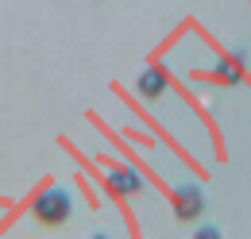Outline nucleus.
<instances>
[{
    "label": "nucleus",
    "instance_id": "f257e3e1",
    "mask_svg": "<svg viewBox=\"0 0 251 239\" xmlns=\"http://www.w3.org/2000/svg\"><path fill=\"white\" fill-rule=\"evenodd\" d=\"M31 216L43 224V228H62L66 220L74 216V197H70V189H58V185L43 189V193L31 201Z\"/></svg>",
    "mask_w": 251,
    "mask_h": 239
},
{
    "label": "nucleus",
    "instance_id": "f03ea898",
    "mask_svg": "<svg viewBox=\"0 0 251 239\" xmlns=\"http://www.w3.org/2000/svg\"><path fill=\"white\" fill-rule=\"evenodd\" d=\"M201 212H205L201 185H178V189H174V216H178V220H197Z\"/></svg>",
    "mask_w": 251,
    "mask_h": 239
},
{
    "label": "nucleus",
    "instance_id": "7ed1b4c3",
    "mask_svg": "<svg viewBox=\"0 0 251 239\" xmlns=\"http://www.w3.org/2000/svg\"><path fill=\"white\" fill-rule=\"evenodd\" d=\"M135 89H139V96H147V100L162 96V93H166V70H162V66H147V70L139 73Z\"/></svg>",
    "mask_w": 251,
    "mask_h": 239
},
{
    "label": "nucleus",
    "instance_id": "20e7f679",
    "mask_svg": "<svg viewBox=\"0 0 251 239\" xmlns=\"http://www.w3.org/2000/svg\"><path fill=\"white\" fill-rule=\"evenodd\" d=\"M108 189H112L116 197H131V193H139V189H143V178H139L135 170L120 166V170H112V174H108Z\"/></svg>",
    "mask_w": 251,
    "mask_h": 239
},
{
    "label": "nucleus",
    "instance_id": "39448f33",
    "mask_svg": "<svg viewBox=\"0 0 251 239\" xmlns=\"http://www.w3.org/2000/svg\"><path fill=\"white\" fill-rule=\"evenodd\" d=\"M217 77H220V81H228V85H236V81H240L236 62H220V66H217Z\"/></svg>",
    "mask_w": 251,
    "mask_h": 239
},
{
    "label": "nucleus",
    "instance_id": "423d86ee",
    "mask_svg": "<svg viewBox=\"0 0 251 239\" xmlns=\"http://www.w3.org/2000/svg\"><path fill=\"white\" fill-rule=\"evenodd\" d=\"M193 239H224V236H220V232L213 228V224H201V228L193 232Z\"/></svg>",
    "mask_w": 251,
    "mask_h": 239
},
{
    "label": "nucleus",
    "instance_id": "0eeeda50",
    "mask_svg": "<svg viewBox=\"0 0 251 239\" xmlns=\"http://www.w3.org/2000/svg\"><path fill=\"white\" fill-rule=\"evenodd\" d=\"M89 239H108V236H104V232H93V236H89Z\"/></svg>",
    "mask_w": 251,
    "mask_h": 239
}]
</instances>
